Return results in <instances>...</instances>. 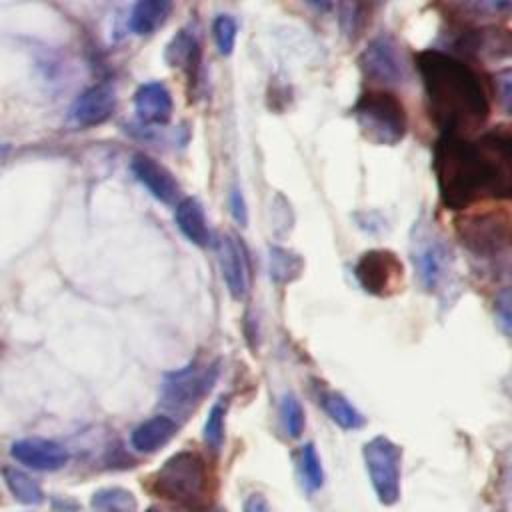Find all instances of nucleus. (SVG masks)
<instances>
[{
  "label": "nucleus",
  "mask_w": 512,
  "mask_h": 512,
  "mask_svg": "<svg viewBox=\"0 0 512 512\" xmlns=\"http://www.w3.org/2000/svg\"><path fill=\"white\" fill-rule=\"evenodd\" d=\"M432 170L446 208L466 210L482 200H508L512 192V144L504 126L470 140L442 134L432 152Z\"/></svg>",
  "instance_id": "obj_1"
},
{
  "label": "nucleus",
  "mask_w": 512,
  "mask_h": 512,
  "mask_svg": "<svg viewBox=\"0 0 512 512\" xmlns=\"http://www.w3.org/2000/svg\"><path fill=\"white\" fill-rule=\"evenodd\" d=\"M430 118L442 134L464 136L480 130L490 116V100L480 74L464 60L442 52L422 50L416 56Z\"/></svg>",
  "instance_id": "obj_2"
},
{
  "label": "nucleus",
  "mask_w": 512,
  "mask_h": 512,
  "mask_svg": "<svg viewBox=\"0 0 512 512\" xmlns=\"http://www.w3.org/2000/svg\"><path fill=\"white\" fill-rule=\"evenodd\" d=\"M160 500L184 512H210L214 508V482L202 454L180 450L166 458L150 480Z\"/></svg>",
  "instance_id": "obj_3"
},
{
  "label": "nucleus",
  "mask_w": 512,
  "mask_h": 512,
  "mask_svg": "<svg viewBox=\"0 0 512 512\" xmlns=\"http://www.w3.org/2000/svg\"><path fill=\"white\" fill-rule=\"evenodd\" d=\"M352 118L362 136L376 146H396L404 140L408 130L404 104L386 88L362 92L352 106Z\"/></svg>",
  "instance_id": "obj_4"
},
{
  "label": "nucleus",
  "mask_w": 512,
  "mask_h": 512,
  "mask_svg": "<svg viewBox=\"0 0 512 512\" xmlns=\"http://www.w3.org/2000/svg\"><path fill=\"white\" fill-rule=\"evenodd\" d=\"M412 264L422 288L436 294L450 286L454 274V252L448 240L428 220H418L410 240Z\"/></svg>",
  "instance_id": "obj_5"
},
{
  "label": "nucleus",
  "mask_w": 512,
  "mask_h": 512,
  "mask_svg": "<svg viewBox=\"0 0 512 512\" xmlns=\"http://www.w3.org/2000/svg\"><path fill=\"white\" fill-rule=\"evenodd\" d=\"M220 376V362L194 360L182 368L170 370L160 382V404L170 414L188 416L214 388ZM168 414V416H170Z\"/></svg>",
  "instance_id": "obj_6"
},
{
  "label": "nucleus",
  "mask_w": 512,
  "mask_h": 512,
  "mask_svg": "<svg viewBox=\"0 0 512 512\" xmlns=\"http://www.w3.org/2000/svg\"><path fill=\"white\" fill-rule=\"evenodd\" d=\"M364 468L382 506L398 504L402 496V448L388 436H374L362 446Z\"/></svg>",
  "instance_id": "obj_7"
},
{
  "label": "nucleus",
  "mask_w": 512,
  "mask_h": 512,
  "mask_svg": "<svg viewBox=\"0 0 512 512\" xmlns=\"http://www.w3.org/2000/svg\"><path fill=\"white\" fill-rule=\"evenodd\" d=\"M462 244L480 258H494L508 250L510 220L506 212H474L456 220Z\"/></svg>",
  "instance_id": "obj_8"
},
{
  "label": "nucleus",
  "mask_w": 512,
  "mask_h": 512,
  "mask_svg": "<svg viewBox=\"0 0 512 512\" xmlns=\"http://www.w3.org/2000/svg\"><path fill=\"white\" fill-rule=\"evenodd\" d=\"M354 278L364 292L378 298H390L402 290L404 264L396 252L372 248L362 252L356 260Z\"/></svg>",
  "instance_id": "obj_9"
},
{
  "label": "nucleus",
  "mask_w": 512,
  "mask_h": 512,
  "mask_svg": "<svg viewBox=\"0 0 512 512\" xmlns=\"http://www.w3.org/2000/svg\"><path fill=\"white\" fill-rule=\"evenodd\" d=\"M362 74L376 84L390 86L400 84L408 76V64L402 48L390 34L374 36L358 58Z\"/></svg>",
  "instance_id": "obj_10"
},
{
  "label": "nucleus",
  "mask_w": 512,
  "mask_h": 512,
  "mask_svg": "<svg viewBox=\"0 0 512 512\" xmlns=\"http://www.w3.org/2000/svg\"><path fill=\"white\" fill-rule=\"evenodd\" d=\"M218 266L222 272V280L226 284L228 294L242 302L250 290V266H248V252L242 240L236 234H222L216 242Z\"/></svg>",
  "instance_id": "obj_11"
},
{
  "label": "nucleus",
  "mask_w": 512,
  "mask_h": 512,
  "mask_svg": "<svg viewBox=\"0 0 512 512\" xmlns=\"http://www.w3.org/2000/svg\"><path fill=\"white\" fill-rule=\"evenodd\" d=\"M116 110V90L108 82H98L82 90L70 106V120L76 126L92 128L112 118Z\"/></svg>",
  "instance_id": "obj_12"
},
{
  "label": "nucleus",
  "mask_w": 512,
  "mask_h": 512,
  "mask_svg": "<svg viewBox=\"0 0 512 512\" xmlns=\"http://www.w3.org/2000/svg\"><path fill=\"white\" fill-rule=\"evenodd\" d=\"M134 178L162 204H176L180 200V184L176 176L156 158L148 154H134L130 162Z\"/></svg>",
  "instance_id": "obj_13"
},
{
  "label": "nucleus",
  "mask_w": 512,
  "mask_h": 512,
  "mask_svg": "<svg viewBox=\"0 0 512 512\" xmlns=\"http://www.w3.org/2000/svg\"><path fill=\"white\" fill-rule=\"evenodd\" d=\"M10 454L26 468L40 472L60 470L70 458L62 444L48 438H20L10 446Z\"/></svg>",
  "instance_id": "obj_14"
},
{
  "label": "nucleus",
  "mask_w": 512,
  "mask_h": 512,
  "mask_svg": "<svg viewBox=\"0 0 512 512\" xmlns=\"http://www.w3.org/2000/svg\"><path fill=\"white\" fill-rule=\"evenodd\" d=\"M172 94L162 82H144L134 92V112L140 124L164 126L172 118Z\"/></svg>",
  "instance_id": "obj_15"
},
{
  "label": "nucleus",
  "mask_w": 512,
  "mask_h": 512,
  "mask_svg": "<svg viewBox=\"0 0 512 512\" xmlns=\"http://www.w3.org/2000/svg\"><path fill=\"white\" fill-rule=\"evenodd\" d=\"M178 434V422L168 414H154L130 432V446L140 454L162 450Z\"/></svg>",
  "instance_id": "obj_16"
},
{
  "label": "nucleus",
  "mask_w": 512,
  "mask_h": 512,
  "mask_svg": "<svg viewBox=\"0 0 512 512\" xmlns=\"http://www.w3.org/2000/svg\"><path fill=\"white\" fill-rule=\"evenodd\" d=\"M174 222L182 236L198 248H206L212 240L204 206L194 196H184L174 204Z\"/></svg>",
  "instance_id": "obj_17"
},
{
  "label": "nucleus",
  "mask_w": 512,
  "mask_h": 512,
  "mask_svg": "<svg viewBox=\"0 0 512 512\" xmlns=\"http://www.w3.org/2000/svg\"><path fill=\"white\" fill-rule=\"evenodd\" d=\"M164 58H166L168 66L184 70L190 84L198 80L200 44H198V38L194 34H190L188 30L176 32V36L166 46Z\"/></svg>",
  "instance_id": "obj_18"
},
{
  "label": "nucleus",
  "mask_w": 512,
  "mask_h": 512,
  "mask_svg": "<svg viewBox=\"0 0 512 512\" xmlns=\"http://www.w3.org/2000/svg\"><path fill=\"white\" fill-rule=\"evenodd\" d=\"M172 12V2L168 0H140L132 6L128 16V26L136 36L154 34Z\"/></svg>",
  "instance_id": "obj_19"
},
{
  "label": "nucleus",
  "mask_w": 512,
  "mask_h": 512,
  "mask_svg": "<svg viewBox=\"0 0 512 512\" xmlns=\"http://www.w3.org/2000/svg\"><path fill=\"white\" fill-rule=\"evenodd\" d=\"M318 404L322 406L326 416L342 430H360L366 424L362 412L344 394L336 390L322 388L318 392Z\"/></svg>",
  "instance_id": "obj_20"
},
{
  "label": "nucleus",
  "mask_w": 512,
  "mask_h": 512,
  "mask_svg": "<svg viewBox=\"0 0 512 512\" xmlns=\"http://www.w3.org/2000/svg\"><path fill=\"white\" fill-rule=\"evenodd\" d=\"M304 272V260L298 252L284 246L268 248V274L274 284H290Z\"/></svg>",
  "instance_id": "obj_21"
},
{
  "label": "nucleus",
  "mask_w": 512,
  "mask_h": 512,
  "mask_svg": "<svg viewBox=\"0 0 512 512\" xmlns=\"http://www.w3.org/2000/svg\"><path fill=\"white\" fill-rule=\"evenodd\" d=\"M296 468H298L300 484L308 494H314L324 486V466H322L320 454L312 442H306L298 450Z\"/></svg>",
  "instance_id": "obj_22"
},
{
  "label": "nucleus",
  "mask_w": 512,
  "mask_h": 512,
  "mask_svg": "<svg viewBox=\"0 0 512 512\" xmlns=\"http://www.w3.org/2000/svg\"><path fill=\"white\" fill-rule=\"evenodd\" d=\"M2 476L4 482L8 486V490L14 494V498L22 504H40L44 500L42 488L40 484L28 476L26 472L18 470V468H2Z\"/></svg>",
  "instance_id": "obj_23"
},
{
  "label": "nucleus",
  "mask_w": 512,
  "mask_h": 512,
  "mask_svg": "<svg viewBox=\"0 0 512 512\" xmlns=\"http://www.w3.org/2000/svg\"><path fill=\"white\" fill-rule=\"evenodd\" d=\"M226 412H228V402L224 398L216 400L202 426V440L212 452H220L224 446V436H226Z\"/></svg>",
  "instance_id": "obj_24"
},
{
  "label": "nucleus",
  "mask_w": 512,
  "mask_h": 512,
  "mask_svg": "<svg viewBox=\"0 0 512 512\" xmlns=\"http://www.w3.org/2000/svg\"><path fill=\"white\" fill-rule=\"evenodd\" d=\"M92 508L98 512H136V496L120 486L102 488L92 494Z\"/></svg>",
  "instance_id": "obj_25"
},
{
  "label": "nucleus",
  "mask_w": 512,
  "mask_h": 512,
  "mask_svg": "<svg viewBox=\"0 0 512 512\" xmlns=\"http://www.w3.org/2000/svg\"><path fill=\"white\" fill-rule=\"evenodd\" d=\"M278 416H280V424L286 432L288 438H300L306 426V414L304 408L300 404V400L294 394H284L280 398L278 404Z\"/></svg>",
  "instance_id": "obj_26"
},
{
  "label": "nucleus",
  "mask_w": 512,
  "mask_h": 512,
  "mask_svg": "<svg viewBox=\"0 0 512 512\" xmlns=\"http://www.w3.org/2000/svg\"><path fill=\"white\" fill-rule=\"evenodd\" d=\"M212 36L214 44L218 48L220 56H230L236 46V36H238V24L232 16L228 14H218L212 22Z\"/></svg>",
  "instance_id": "obj_27"
},
{
  "label": "nucleus",
  "mask_w": 512,
  "mask_h": 512,
  "mask_svg": "<svg viewBox=\"0 0 512 512\" xmlns=\"http://www.w3.org/2000/svg\"><path fill=\"white\" fill-rule=\"evenodd\" d=\"M338 8H340L338 20H340V26H342L344 34L354 38L360 32V28L366 20L364 18V8L366 6H362V4H340Z\"/></svg>",
  "instance_id": "obj_28"
},
{
  "label": "nucleus",
  "mask_w": 512,
  "mask_h": 512,
  "mask_svg": "<svg viewBox=\"0 0 512 512\" xmlns=\"http://www.w3.org/2000/svg\"><path fill=\"white\" fill-rule=\"evenodd\" d=\"M228 208H230V216L238 222V226H246L248 224V208H246V200L244 194L238 186H232L228 192Z\"/></svg>",
  "instance_id": "obj_29"
},
{
  "label": "nucleus",
  "mask_w": 512,
  "mask_h": 512,
  "mask_svg": "<svg viewBox=\"0 0 512 512\" xmlns=\"http://www.w3.org/2000/svg\"><path fill=\"white\" fill-rule=\"evenodd\" d=\"M494 312H496V320L502 328L504 334H510V292L508 288H502L496 294V302H494Z\"/></svg>",
  "instance_id": "obj_30"
},
{
  "label": "nucleus",
  "mask_w": 512,
  "mask_h": 512,
  "mask_svg": "<svg viewBox=\"0 0 512 512\" xmlns=\"http://www.w3.org/2000/svg\"><path fill=\"white\" fill-rule=\"evenodd\" d=\"M494 80H496V94H498L502 106L508 110L510 108V70L508 68L500 70L494 76Z\"/></svg>",
  "instance_id": "obj_31"
},
{
  "label": "nucleus",
  "mask_w": 512,
  "mask_h": 512,
  "mask_svg": "<svg viewBox=\"0 0 512 512\" xmlns=\"http://www.w3.org/2000/svg\"><path fill=\"white\" fill-rule=\"evenodd\" d=\"M242 512H272V508H270L268 498L262 492H250L244 498Z\"/></svg>",
  "instance_id": "obj_32"
},
{
  "label": "nucleus",
  "mask_w": 512,
  "mask_h": 512,
  "mask_svg": "<svg viewBox=\"0 0 512 512\" xmlns=\"http://www.w3.org/2000/svg\"><path fill=\"white\" fill-rule=\"evenodd\" d=\"M10 150H12V144H10V142H0V160L6 158V156L10 154Z\"/></svg>",
  "instance_id": "obj_33"
},
{
  "label": "nucleus",
  "mask_w": 512,
  "mask_h": 512,
  "mask_svg": "<svg viewBox=\"0 0 512 512\" xmlns=\"http://www.w3.org/2000/svg\"><path fill=\"white\" fill-rule=\"evenodd\" d=\"M146 512H162V510H160V508H154V506H152V508H148Z\"/></svg>",
  "instance_id": "obj_34"
}]
</instances>
